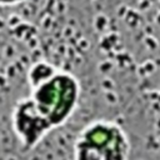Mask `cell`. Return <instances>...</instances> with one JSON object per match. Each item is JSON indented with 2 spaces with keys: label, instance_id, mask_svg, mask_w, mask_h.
<instances>
[{
  "label": "cell",
  "instance_id": "2",
  "mask_svg": "<svg viewBox=\"0 0 160 160\" xmlns=\"http://www.w3.org/2000/svg\"><path fill=\"white\" fill-rule=\"evenodd\" d=\"M131 142L122 126L96 119L86 124L74 141V160H129Z\"/></svg>",
  "mask_w": 160,
  "mask_h": 160
},
{
  "label": "cell",
  "instance_id": "4",
  "mask_svg": "<svg viewBox=\"0 0 160 160\" xmlns=\"http://www.w3.org/2000/svg\"><path fill=\"white\" fill-rule=\"evenodd\" d=\"M26 0H0V8H4V6H15V5H19L21 2H24Z\"/></svg>",
  "mask_w": 160,
  "mask_h": 160
},
{
  "label": "cell",
  "instance_id": "1",
  "mask_svg": "<svg viewBox=\"0 0 160 160\" xmlns=\"http://www.w3.org/2000/svg\"><path fill=\"white\" fill-rule=\"evenodd\" d=\"M81 86L69 71L58 69L48 80L30 89L28 104L44 134L62 126L75 112Z\"/></svg>",
  "mask_w": 160,
  "mask_h": 160
},
{
  "label": "cell",
  "instance_id": "3",
  "mask_svg": "<svg viewBox=\"0 0 160 160\" xmlns=\"http://www.w3.org/2000/svg\"><path fill=\"white\" fill-rule=\"evenodd\" d=\"M58 68L54 66L52 64L44 61V60H39L36 62H34L30 69L28 70V84L29 88L32 89L36 85L41 84L42 81L48 80L51 75H54L56 72Z\"/></svg>",
  "mask_w": 160,
  "mask_h": 160
}]
</instances>
